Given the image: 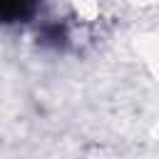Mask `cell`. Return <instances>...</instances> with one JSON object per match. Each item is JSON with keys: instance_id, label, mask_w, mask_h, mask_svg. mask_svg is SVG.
I'll return each mask as SVG.
<instances>
[{"instance_id": "6da1fadb", "label": "cell", "mask_w": 159, "mask_h": 159, "mask_svg": "<svg viewBox=\"0 0 159 159\" xmlns=\"http://www.w3.org/2000/svg\"><path fill=\"white\" fill-rule=\"evenodd\" d=\"M35 12V0H0V22H20Z\"/></svg>"}]
</instances>
